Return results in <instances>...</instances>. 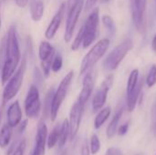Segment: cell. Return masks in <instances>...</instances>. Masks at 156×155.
Listing matches in <instances>:
<instances>
[{
  "instance_id": "cell-24",
  "label": "cell",
  "mask_w": 156,
  "mask_h": 155,
  "mask_svg": "<svg viewBox=\"0 0 156 155\" xmlns=\"http://www.w3.org/2000/svg\"><path fill=\"white\" fill-rule=\"evenodd\" d=\"M55 90L53 89H50L48 93L46 94V97L44 99V105H43V117L46 119L50 116L51 111V106H52V100L54 96Z\"/></svg>"
},
{
  "instance_id": "cell-15",
  "label": "cell",
  "mask_w": 156,
  "mask_h": 155,
  "mask_svg": "<svg viewBox=\"0 0 156 155\" xmlns=\"http://www.w3.org/2000/svg\"><path fill=\"white\" fill-rule=\"evenodd\" d=\"M65 7H66V4L64 3L60 5L58 12L55 14V16L51 19L50 23L48 24V26L46 29V32H45V37L47 39H52L55 37V35L57 34V32L61 25V22H62Z\"/></svg>"
},
{
  "instance_id": "cell-35",
  "label": "cell",
  "mask_w": 156,
  "mask_h": 155,
  "mask_svg": "<svg viewBox=\"0 0 156 155\" xmlns=\"http://www.w3.org/2000/svg\"><path fill=\"white\" fill-rule=\"evenodd\" d=\"M105 155H123L121 150L114 148V147H111L108 149V151L106 152Z\"/></svg>"
},
{
  "instance_id": "cell-29",
  "label": "cell",
  "mask_w": 156,
  "mask_h": 155,
  "mask_svg": "<svg viewBox=\"0 0 156 155\" xmlns=\"http://www.w3.org/2000/svg\"><path fill=\"white\" fill-rule=\"evenodd\" d=\"M90 153L91 154H96L101 150V142H100L99 137L96 134H93L91 136V138H90Z\"/></svg>"
},
{
  "instance_id": "cell-14",
  "label": "cell",
  "mask_w": 156,
  "mask_h": 155,
  "mask_svg": "<svg viewBox=\"0 0 156 155\" xmlns=\"http://www.w3.org/2000/svg\"><path fill=\"white\" fill-rule=\"evenodd\" d=\"M47 139H48V127L43 121H40L37 125L35 146L31 155H45Z\"/></svg>"
},
{
  "instance_id": "cell-6",
  "label": "cell",
  "mask_w": 156,
  "mask_h": 155,
  "mask_svg": "<svg viewBox=\"0 0 156 155\" xmlns=\"http://www.w3.org/2000/svg\"><path fill=\"white\" fill-rule=\"evenodd\" d=\"M130 7L133 22L136 30L144 35L146 32V10L147 0H130Z\"/></svg>"
},
{
  "instance_id": "cell-42",
  "label": "cell",
  "mask_w": 156,
  "mask_h": 155,
  "mask_svg": "<svg viewBox=\"0 0 156 155\" xmlns=\"http://www.w3.org/2000/svg\"><path fill=\"white\" fill-rule=\"evenodd\" d=\"M101 1H102V2H108L109 0H101Z\"/></svg>"
},
{
  "instance_id": "cell-39",
  "label": "cell",
  "mask_w": 156,
  "mask_h": 155,
  "mask_svg": "<svg viewBox=\"0 0 156 155\" xmlns=\"http://www.w3.org/2000/svg\"><path fill=\"white\" fill-rule=\"evenodd\" d=\"M152 48H153V50L154 52L156 53V34L154 35V38H153V42H152Z\"/></svg>"
},
{
  "instance_id": "cell-37",
  "label": "cell",
  "mask_w": 156,
  "mask_h": 155,
  "mask_svg": "<svg viewBox=\"0 0 156 155\" xmlns=\"http://www.w3.org/2000/svg\"><path fill=\"white\" fill-rule=\"evenodd\" d=\"M29 0H15L16 5L20 8H25L28 5Z\"/></svg>"
},
{
  "instance_id": "cell-30",
  "label": "cell",
  "mask_w": 156,
  "mask_h": 155,
  "mask_svg": "<svg viewBox=\"0 0 156 155\" xmlns=\"http://www.w3.org/2000/svg\"><path fill=\"white\" fill-rule=\"evenodd\" d=\"M63 66V59L60 55H56L51 63V70L53 72H58Z\"/></svg>"
},
{
  "instance_id": "cell-9",
  "label": "cell",
  "mask_w": 156,
  "mask_h": 155,
  "mask_svg": "<svg viewBox=\"0 0 156 155\" xmlns=\"http://www.w3.org/2000/svg\"><path fill=\"white\" fill-rule=\"evenodd\" d=\"M41 111V101L39 98V91L36 85L32 84L29 87L27 95L25 100V112L27 118H37Z\"/></svg>"
},
{
  "instance_id": "cell-11",
  "label": "cell",
  "mask_w": 156,
  "mask_h": 155,
  "mask_svg": "<svg viewBox=\"0 0 156 155\" xmlns=\"http://www.w3.org/2000/svg\"><path fill=\"white\" fill-rule=\"evenodd\" d=\"M38 57L41 61L43 73L46 77H48L51 70V63L55 57V49L49 42L42 41L40 43L38 48Z\"/></svg>"
},
{
  "instance_id": "cell-1",
  "label": "cell",
  "mask_w": 156,
  "mask_h": 155,
  "mask_svg": "<svg viewBox=\"0 0 156 155\" xmlns=\"http://www.w3.org/2000/svg\"><path fill=\"white\" fill-rule=\"evenodd\" d=\"M5 57L1 73L2 84L5 85L17 69L21 59V52L15 26H11L5 38Z\"/></svg>"
},
{
  "instance_id": "cell-16",
  "label": "cell",
  "mask_w": 156,
  "mask_h": 155,
  "mask_svg": "<svg viewBox=\"0 0 156 155\" xmlns=\"http://www.w3.org/2000/svg\"><path fill=\"white\" fill-rule=\"evenodd\" d=\"M6 120H7V124L12 128L16 127L21 122L22 111L18 100H16L15 102L9 105L6 112Z\"/></svg>"
},
{
  "instance_id": "cell-28",
  "label": "cell",
  "mask_w": 156,
  "mask_h": 155,
  "mask_svg": "<svg viewBox=\"0 0 156 155\" xmlns=\"http://www.w3.org/2000/svg\"><path fill=\"white\" fill-rule=\"evenodd\" d=\"M145 82L147 84V87L148 88H152L154 87L156 84V65L154 64L152 65L149 72H148V75L146 77V79H145Z\"/></svg>"
},
{
  "instance_id": "cell-22",
  "label": "cell",
  "mask_w": 156,
  "mask_h": 155,
  "mask_svg": "<svg viewBox=\"0 0 156 155\" xmlns=\"http://www.w3.org/2000/svg\"><path fill=\"white\" fill-rule=\"evenodd\" d=\"M12 137V127L7 123L4 125L0 131V148H5L11 140Z\"/></svg>"
},
{
  "instance_id": "cell-21",
  "label": "cell",
  "mask_w": 156,
  "mask_h": 155,
  "mask_svg": "<svg viewBox=\"0 0 156 155\" xmlns=\"http://www.w3.org/2000/svg\"><path fill=\"white\" fill-rule=\"evenodd\" d=\"M70 131H69V123L68 120H64L62 123L60 124L59 128V138H58V146L62 148L65 146L68 138L69 137Z\"/></svg>"
},
{
  "instance_id": "cell-20",
  "label": "cell",
  "mask_w": 156,
  "mask_h": 155,
  "mask_svg": "<svg viewBox=\"0 0 156 155\" xmlns=\"http://www.w3.org/2000/svg\"><path fill=\"white\" fill-rule=\"evenodd\" d=\"M111 112H112V110L110 107L102 108L101 110H100L94 120V128L97 130L100 129L108 120V118L111 115Z\"/></svg>"
},
{
  "instance_id": "cell-23",
  "label": "cell",
  "mask_w": 156,
  "mask_h": 155,
  "mask_svg": "<svg viewBox=\"0 0 156 155\" xmlns=\"http://www.w3.org/2000/svg\"><path fill=\"white\" fill-rule=\"evenodd\" d=\"M139 69H134L132 70V72L129 75L128 78V81H127V87H126V94H130L134 88L136 87L138 81H139Z\"/></svg>"
},
{
  "instance_id": "cell-40",
  "label": "cell",
  "mask_w": 156,
  "mask_h": 155,
  "mask_svg": "<svg viewBox=\"0 0 156 155\" xmlns=\"http://www.w3.org/2000/svg\"><path fill=\"white\" fill-rule=\"evenodd\" d=\"M0 8H1V2H0ZM1 14H0V28H1Z\"/></svg>"
},
{
  "instance_id": "cell-31",
  "label": "cell",
  "mask_w": 156,
  "mask_h": 155,
  "mask_svg": "<svg viewBox=\"0 0 156 155\" xmlns=\"http://www.w3.org/2000/svg\"><path fill=\"white\" fill-rule=\"evenodd\" d=\"M151 129L153 134L156 137V100L153 104L151 111Z\"/></svg>"
},
{
  "instance_id": "cell-19",
  "label": "cell",
  "mask_w": 156,
  "mask_h": 155,
  "mask_svg": "<svg viewBox=\"0 0 156 155\" xmlns=\"http://www.w3.org/2000/svg\"><path fill=\"white\" fill-rule=\"evenodd\" d=\"M122 113H123V108H120L116 112L115 114L113 115V118L112 119L111 122L109 123L108 127H107V130H106V135L109 139H112L114 137V135L116 134L117 132V130H118V125H119V122L122 116Z\"/></svg>"
},
{
  "instance_id": "cell-38",
  "label": "cell",
  "mask_w": 156,
  "mask_h": 155,
  "mask_svg": "<svg viewBox=\"0 0 156 155\" xmlns=\"http://www.w3.org/2000/svg\"><path fill=\"white\" fill-rule=\"evenodd\" d=\"M27 125V120H25V121H23V122L20 123V127H19V130H18V131H19V133H22V132L25 131Z\"/></svg>"
},
{
  "instance_id": "cell-2",
  "label": "cell",
  "mask_w": 156,
  "mask_h": 155,
  "mask_svg": "<svg viewBox=\"0 0 156 155\" xmlns=\"http://www.w3.org/2000/svg\"><path fill=\"white\" fill-rule=\"evenodd\" d=\"M109 47H110L109 38H102L99 40L90 48V50L84 56L80 64V74L84 75L87 71L91 69L96 65V63L106 54Z\"/></svg>"
},
{
  "instance_id": "cell-7",
  "label": "cell",
  "mask_w": 156,
  "mask_h": 155,
  "mask_svg": "<svg viewBox=\"0 0 156 155\" xmlns=\"http://www.w3.org/2000/svg\"><path fill=\"white\" fill-rule=\"evenodd\" d=\"M99 22H100V10L99 8L93 9L86 19L83 28H84V38L82 42L83 48H89L94 40L97 38L99 34Z\"/></svg>"
},
{
  "instance_id": "cell-41",
  "label": "cell",
  "mask_w": 156,
  "mask_h": 155,
  "mask_svg": "<svg viewBox=\"0 0 156 155\" xmlns=\"http://www.w3.org/2000/svg\"><path fill=\"white\" fill-rule=\"evenodd\" d=\"M1 118H2V114H1V111H0V122H1Z\"/></svg>"
},
{
  "instance_id": "cell-3",
  "label": "cell",
  "mask_w": 156,
  "mask_h": 155,
  "mask_svg": "<svg viewBox=\"0 0 156 155\" xmlns=\"http://www.w3.org/2000/svg\"><path fill=\"white\" fill-rule=\"evenodd\" d=\"M26 57H23V60L21 65L18 69L15 71V73L12 75V77L8 79V81L5 84V89L3 90V96H2V105L5 106L9 100H11L19 91L23 80H24V75L26 70Z\"/></svg>"
},
{
  "instance_id": "cell-25",
  "label": "cell",
  "mask_w": 156,
  "mask_h": 155,
  "mask_svg": "<svg viewBox=\"0 0 156 155\" xmlns=\"http://www.w3.org/2000/svg\"><path fill=\"white\" fill-rule=\"evenodd\" d=\"M59 128H60V125H57L53 130L52 132L49 133V135L48 136V139H47V145H48V149H51L53 148L58 142V138H59Z\"/></svg>"
},
{
  "instance_id": "cell-10",
  "label": "cell",
  "mask_w": 156,
  "mask_h": 155,
  "mask_svg": "<svg viewBox=\"0 0 156 155\" xmlns=\"http://www.w3.org/2000/svg\"><path fill=\"white\" fill-rule=\"evenodd\" d=\"M112 84H113V75L110 74L109 76H107L104 79V80L102 81V83L97 90V91L92 99L91 106H92L93 112H98L100 110H101L103 108V106L107 100L108 93H109Z\"/></svg>"
},
{
  "instance_id": "cell-5",
  "label": "cell",
  "mask_w": 156,
  "mask_h": 155,
  "mask_svg": "<svg viewBox=\"0 0 156 155\" xmlns=\"http://www.w3.org/2000/svg\"><path fill=\"white\" fill-rule=\"evenodd\" d=\"M73 77H74V72H73V70H70L68 74H66V76L63 78V79L60 81L57 90H55V92H54L51 111H50V116H49L52 122H54L58 116L60 106L62 105V103L68 94V91H69V89L72 82Z\"/></svg>"
},
{
  "instance_id": "cell-27",
  "label": "cell",
  "mask_w": 156,
  "mask_h": 155,
  "mask_svg": "<svg viewBox=\"0 0 156 155\" xmlns=\"http://www.w3.org/2000/svg\"><path fill=\"white\" fill-rule=\"evenodd\" d=\"M102 23L103 26H105V28L111 33V34H114L115 30H116V26H115V23L114 20L112 18V16H108V15H104L102 16Z\"/></svg>"
},
{
  "instance_id": "cell-12",
  "label": "cell",
  "mask_w": 156,
  "mask_h": 155,
  "mask_svg": "<svg viewBox=\"0 0 156 155\" xmlns=\"http://www.w3.org/2000/svg\"><path fill=\"white\" fill-rule=\"evenodd\" d=\"M83 110H84V106H82L78 100L71 107V110L69 112V131H70L69 137L71 141L75 138V136L77 135L80 130Z\"/></svg>"
},
{
  "instance_id": "cell-8",
  "label": "cell",
  "mask_w": 156,
  "mask_h": 155,
  "mask_svg": "<svg viewBox=\"0 0 156 155\" xmlns=\"http://www.w3.org/2000/svg\"><path fill=\"white\" fill-rule=\"evenodd\" d=\"M84 5V0H77L69 9L67 21H66V27H65V34H64V40L66 43H69L74 34V30L82 11Z\"/></svg>"
},
{
  "instance_id": "cell-36",
  "label": "cell",
  "mask_w": 156,
  "mask_h": 155,
  "mask_svg": "<svg viewBox=\"0 0 156 155\" xmlns=\"http://www.w3.org/2000/svg\"><path fill=\"white\" fill-rule=\"evenodd\" d=\"M97 1L98 0H86V2H85V9L87 11L90 10V9H91L95 5V4L97 3Z\"/></svg>"
},
{
  "instance_id": "cell-44",
  "label": "cell",
  "mask_w": 156,
  "mask_h": 155,
  "mask_svg": "<svg viewBox=\"0 0 156 155\" xmlns=\"http://www.w3.org/2000/svg\"><path fill=\"white\" fill-rule=\"evenodd\" d=\"M155 155H156V154H155Z\"/></svg>"
},
{
  "instance_id": "cell-33",
  "label": "cell",
  "mask_w": 156,
  "mask_h": 155,
  "mask_svg": "<svg viewBox=\"0 0 156 155\" xmlns=\"http://www.w3.org/2000/svg\"><path fill=\"white\" fill-rule=\"evenodd\" d=\"M129 127H130V122H127L122 124L120 127H118V130H117L118 135H119V136H123V135H125V134L128 132Z\"/></svg>"
},
{
  "instance_id": "cell-34",
  "label": "cell",
  "mask_w": 156,
  "mask_h": 155,
  "mask_svg": "<svg viewBox=\"0 0 156 155\" xmlns=\"http://www.w3.org/2000/svg\"><path fill=\"white\" fill-rule=\"evenodd\" d=\"M80 155H90V149L87 142L83 143L80 148Z\"/></svg>"
},
{
  "instance_id": "cell-43",
  "label": "cell",
  "mask_w": 156,
  "mask_h": 155,
  "mask_svg": "<svg viewBox=\"0 0 156 155\" xmlns=\"http://www.w3.org/2000/svg\"><path fill=\"white\" fill-rule=\"evenodd\" d=\"M155 13H156V5H155Z\"/></svg>"
},
{
  "instance_id": "cell-13",
  "label": "cell",
  "mask_w": 156,
  "mask_h": 155,
  "mask_svg": "<svg viewBox=\"0 0 156 155\" xmlns=\"http://www.w3.org/2000/svg\"><path fill=\"white\" fill-rule=\"evenodd\" d=\"M94 84H95L94 73L92 70L91 71L89 70L85 73V76L83 78L82 89H81V91L80 93L79 99H78V101L84 107L91 96V93H92L93 89H94Z\"/></svg>"
},
{
  "instance_id": "cell-17",
  "label": "cell",
  "mask_w": 156,
  "mask_h": 155,
  "mask_svg": "<svg viewBox=\"0 0 156 155\" xmlns=\"http://www.w3.org/2000/svg\"><path fill=\"white\" fill-rule=\"evenodd\" d=\"M144 78H141L136 85V87L134 88V90L127 95V100H126V103H127V109H128V111L132 112L134 111L136 105H137V102H138V100L139 98L142 96V90H143V88H144Z\"/></svg>"
},
{
  "instance_id": "cell-4",
  "label": "cell",
  "mask_w": 156,
  "mask_h": 155,
  "mask_svg": "<svg viewBox=\"0 0 156 155\" xmlns=\"http://www.w3.org/2000/svg\"><path fill=\"white\" fill-rule=\"evenodd\" d=\"M133 41L131 38H127L112 49L105 58L103 61V67L105 69L112 71L117 69L126 55L133 49Z\"/></svg>"
},
{
  "instance_id": "cell-26",
  "label": "cell",
  "mask_w": 156,
  "mask_h": 155,
  "mask_svg": "<svg viewBox=\"0 0 156 155\" xmlns=\"http://www.w3.org/2000/svg\"><path fill=\"white\" fill-rule=\"evenodd\" d=\"M83 38H84V28H83V26H82L80 28L79 32H78V34H77V36H76V37H75L73 43H72V45H71V48H70L71 50H73V51L78 50V49L80 48V46L82 45Z\"/></svg>"
},
{
  "instance_id": "cell-18",
  "label": "cell",
  "mask_w": 156,
  "mask_h": 155,
  "mask_svg": "<svg viewBox=\"0 0 156 155\" xmlns=\"http://www.w3.org/2000/svg\"><path fill=\"white\" fill-rule=\"evenodd\" d=\"M29 9L32 20L38 22L42 19L45 7L43 0H29Z\"/></svg>"
},
{
  "instance_id": "cell-32",
  "label": "cell",
  "mask_w": 156,
  "mask_h": 155,
  "mask_svg": "<svg viewBox=\"0 0 156 155\" xmlns=\"http://www.w3.org/2000/svg\"><path fill=\"white\" fill-rule=\"evenodd\" d=\"M26 146H27V142H26V140H23V141L16 146V148L14 150L12 155H24L25 150H26Z\"/></svg>"
}]
</instances>
